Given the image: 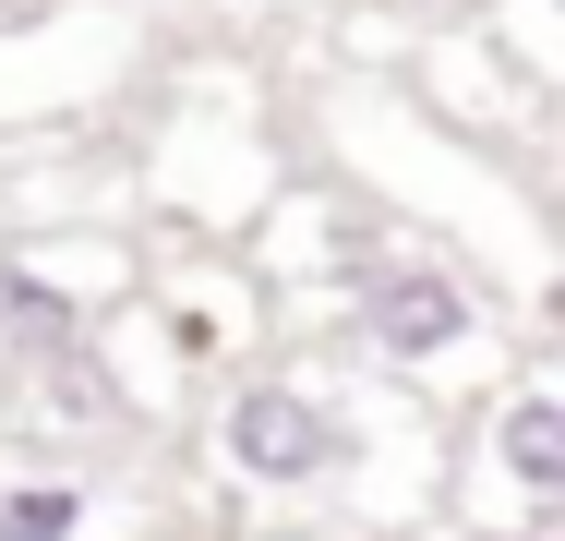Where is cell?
Returning <instances> with one entry per match:
<instances>
[{"label": "cell", "instance_id": "3", "mask_svg": "<svg viewBox=\"0 0 565 541\" xmlns=\"http://www.w3.org/2000/svg\"><path fill=\"white\" fill-rule=\"evenodd\" d=\"M493 469H505V494H518L505 530H530V518L565 494V397L554 385H518V397L493 410Z\"/></svg>", "mask_w": 565, "mask_h": 541}, {"label": "cell", "instance_id": "4", "mask_svg": "<svg viewBox=\"0 0 565 541\" xmlns=\"http://www.w3.org/2000/svg\"><path fill=\"white\" fill-rule=\"evenodd\" d=\"M0 337H12L24 361H49V373H61V361H85V314H73L36 265H0Z\"/></svg>", "mask_w": 565, "mask_h": 541}, {"label": "cell", "instance_id": "2", "mask_svg": "<svg viewBox=\"0 0 565 541\" xmlns=\"http://www.w3.org/2000/svg\"><path fill=\"white\" fill-rule=\"evenodd\" d=\"M349 337H361L373 361L422 373V361H446V349L481 337V301L457 289L446 265H361V289H349Z\"/></svg>", "mask_w": 565, "mask_h": 541}, {"label": "cell", "instance_id": "1", "mask_svg": "<svg viewBox=\"0 0 565 541\" xmlns=\"http://www.w3.org/2000/svg\"><path fill=\"white\" fill-rule=\"evenodd\" d=\"M217 457L253 481V494H313V481H338L349 469V422L313 397V385H241L217 410Z\"/></svg>", "mask_w": 565, "mask_h": 541}, {"label": "cell", "instance_id": "5", "mask_svg": "<svg viewBox=\"0 0 565 541\" xmlns=\"http://www.w3.org/2000/svg\"><path fill=\"white\" fill-rule=\"evenodd\" d=\"M0 541H85V481H0Z\"/></svg>", "mask_w": 565, "mask_h": 541}]
</instances>
